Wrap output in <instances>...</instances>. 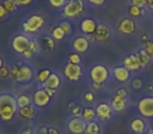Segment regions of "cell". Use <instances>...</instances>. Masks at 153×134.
Here are the masks:
<instances>
[{"label": "cell", "instance_id": "cell-5", "mask_svg": "<svg viewBox=\"0 0 153 134\" xmlns=\"http://www.w3.org/2000/svg\"><path fill=\"white\" fill-rule=\"evenodd\" d=\"M84 3L82 0H69L63 7V14L67 18H74L83 13Z\"/></svg>", "mask_w": 153, "mask_h": 134}, {"label": "cell", "instance_id": "cell-1", "mask_svg": "<svg viewBox=\"0 0 153 134\" xmlns=\"http://www.w3.org/2000/svg\"><path fill=\"white\" fill-rule=\"evenodd\" d=\"M19 112L16 102V96L10 92L0 93V119L3 121H11Z\"/></svg>", "mask_w": 153, "mask_h": 134}, {"label": "cell", "instance_id": "cell-48", "mask_svg": "<svg viewBox=\"0 0 153 134\" xmlns=\"http://www.w3.org/2000/svg\"><path fill=\"white\" fill-rule=\"evenodd\" d=\"M2 66H3V61H2V58L0 57V68H1Z\"/></svg>", "mask_w": 153, "mask_h": 134}, {"label": "cell", "instance_id": "cell-42", "mask_svg": "<svg viewBox=\"0 0 153 134\" xmlns=\"http://www.w3.org/2000/svg\"><path fill=\"white\" fill-rule=\"evenodd\" d=\"M84 98H85V100L87 101V102H92V101L94 100V96L92 92H86Z\"/></svg>", "mask_w": 153, "mask_h": 134}, {"label": "cell", "instance_id": "cell-49", "mask_svg": "<svg viewBox=\"0 0 153 134\" xmlns=\"http://www.w3.org/2000/svg\"><path fill=\"white\" fill-rule=\"evenodd\" d=\"M132 134H140V133H134V132H133V133H132Z\"/></svg>", "mask_w": 153, "mask_h": 134}, {"label": "cell", "instance_id": "cell-39", "mask_svg": "<svg viewBox=\"0 0 153 134\" xmlns=\"http://www.w3.org/2000/svg\"><path fill=\"white\" fill-rule=\"evenodd\" d=\"M132 2H133L134 7H140V9H142L147 3V0H132Z\"/></svg>", "mask_w": 153, "mask_h": 134}, {"label": "cell", "instance_id": "cell-40", "mask_svg": "<svg viewBox=\"0 0 153 134\" xmlns=\"http://www.w3.org/2000/svg\"><path fill=\"white\" fill-rule=\"evenodd\" d=\"M17 5H21V7H24V5H28L30 3L33 2V0H14Z\"/></svg>", "mask_w": 153, "mask_h": 134}, {"label": "cell", "instance_id": "cell-45", "mask_svg": "<svg viewBox=\"0 0 153 134\" xmlns=\"http://www.w3.org/2000/svg\"><path fill=\"white\" fill-rule=\"evenodd\" d=\"M140 86H142V82H140V80H135V81L133 82L134 88H140Z\"/></svg>", "mask_w": 153, "mask_h": 134}, {"label": "cell", "instance_id": "cell-29", "mask_svg": "<svg viewBox=\"0 0 153 134\" xmlns=\"http://www.w3.org/2000/svg\"><path fill=\"white\" fill-rule=\"evenodd\" d=\"M51 75V70H49V69H46V68L41 69V70L39 71L38 76H37V80L39 81V83L44 84Z\"/></svg>", "mask_w": 153, "mask_h": 134}, {"label": "cell", "instance_id": "cell-27", "mask_svg": "<svg viewBox=\"0 0 153 134\" xmlns=\"http://www.w3.org/2000/svg\"><path fill=\"white\" fill-rule=\"evenodd\" d=\"M68 109H69L70 113L74 117H81L82 112H83V107L80 104L76 102H70L68 104Z\"/></svg>", "mask_w": 153, "mask_h": 134}, {"label": "cell", "instance_id": "cell-19", "mask_svg": "<svg viewBox=\"0 0 153 134\" xmlns=\"http://www.w3.org/2000/svg\"><path fill=\"white\" fill-rule=\"evenodd\" d=\"M129 70L125 68L124 66H117L113 69V77L119 82H126L129 79Z\"/></svg>", "mask_w": 153, "mask_h": 134}, {"label": "cell", "instance_id": "cell-17", "mask_svg": "<svg viewBox=\"0 0 153 134\" xmlns=\"http://www.w3.org/2000/svg\"><path fill=\"white\" fill-rule=\"evenodd\" d=\"M72 47L78 53H85L89 48V42L85 37H79L74 41Z\"/></svg>", "mask_w": 153, "mask_h": 134}, {"label": "cell", "instance_id": "cell-23", "mask_svg": "<svg viewBox=\"0 0 153 134\" xmlns=\"http://www.w3.org/2000/svg\"><path fill=\"white\" fill-rule=\"evenodd\" d=\"M119 30L120 32L124 33V34H131L135 30V25L131 19H124L120 24Z\"/></svg>", "mask_w": 153, "mask_h": 134}, {"label": "cell", "instance_id": "cell-36", "mask_svg": "<svg viewBox=\"0 0 153 134\" xmlns=\"http://www.w3.org/2000/svg\"><path fill=\"white\" fill-rule=\"evenodd\" d=\"M59 26L63 30V32L65 33V35H69V34H71V25H70L68 22H66V21H63V22H61V23L59 24Z\"/></svg>", "mask_w": 153, "mask_h": 134}, {"label": "cell", "instance_id": "cell-8", "mask_svg": "<svg viewBox=\"0 0 153 134\" xmlns=\"http://www.w3.org/2000/svg\"><path fill=\"white\" fill-rule=\"evenodd\" d=\"M33 104L37 107V108H44V107L48 106L51 104V98L47 91L44 89V88H40V89L36 90L33 94Z\"/></svg>", "mask_w": 153, "mask_h": 134}, {"label": "cell", "instance_id": "cell-15", "mask_svg": "<svg viewBox=\"0 0 153 134\" xmlns=\"http://www.w3.org/2000/svg\"><path fill=\"white\" fill-rule=\"evenodd\" d=\"M80 27H81V30L86 35H94V32H96L97 27H98V24L96 23L94 19H90V18H86L80 24Z\"/></svg>", "mask_w": 153, "mask_h": 134}, {"label": "cell", "instance_id": "cell-6", "mask_svg": "<svg viewBox=\"0 0 153 134\" xmlns=\"http://www.w3.org/2000/svg\"><path fill=\"white\" fill-rule=\"evenodd\" d=\"M94 109L97 113V119L100 121V123H107L112 118L114 110L108 103H100Z\"/></svg>", "mask_w": 153, "mask_h": 134}, {"label": "cell", "instance_id": "cell-16", "mask_svg": "<svg viewBox=\"0 0 153 134\" xmlns=\"http://www.w3.org/2000/svg\"><path fill=\"white\" fill-rule=\"evenodd\" d=\"M124 67L128 70H137L140 68V63L136 55H131L124 60Z\"/></svg>", "mask_w": 153, "mask_h": 134}, {"label": "cell", "instance_id": "cell-18", "mask_svg": "<svg viewBox=\"0 0 153 134\" xmlns=\"http://www.w3.org/2000/svg\"><path fill=\"white\" fill-rule=\"evenodd\" d=\"M61 85V79L57 73H51L49 78L46 80L44 84H42L43 88H49V89L57 90Z\"/></svg>", "mask_w": 153, "mask_h": 134}, {"label": "cell", "instance_id": "cell-41", "mask_svg": "<svg viewBox=\"0 0 153 134\" xmlns=\"http://www.w3.org/2000/svg\"><path fill=\"white\" fill-rule=\"evenodd\" d=\"M7 15V11L5 10V7H3V5L0 4V19L4 18Z\"/></svg>", "mask_w": 153, "mask_h": 134}, {"label": "cell", "instance_id": "cell-44", "mask_svg": "<svg viewBox=\"0 0 153 134\" xmlns=\"http://www.w3.org/2000/svg\"><path fill=\"white\" fill-rule=\"evenodd\" d=\"M90 3H92V4H96V5H101L104 3L105 0H88Z\"/></svg>", "mask_w": 153, "mask_h": 134}, {"label": "cell", "instance_id": "cell-10", "mask_svg": "<svg viewBox=\"0 0 153 134\" xmlns=\"http://www.w3.org/2000/svg\"><path fill=\"white\" fill-rule=\"evenodd\" d=\"M64 75L70 82L79 81L82 77V67L78 64L67 63L64 66Z\"/></svg>", "mask_w": 153, "mask_h": 134}, {"label": "cell", "instance_id": "cell-9", "mask_svg": "<svg viewBox=\"0 0 153 134\" xmlns=\"http://www.w3.org/2000/svg\"><path fill=\"white\" fill-rule=\"evenodd\" d=\"M126 102H127V91L125 89H120L113 96L110 105L114 112H121V111L125 110Z\"/></svg>", "mask_w": 153, "mask_h": 134}, {"label": "cell", "instance_id": "cell-35", "mask_svg": "<svg viewBox=\"0 0 153 134\" xmlns=\"http://www.w3.org/2000/svg\"><path fill=\"white\" fill-rule=\"evenodd\" d=\"M11 75V68L7 67V66H2L0 68V78L1 79H7Z\"/></svg>", "mask_w": 153, "mask_h": 134}, {"label": "cell", "instance_id": "cell-13", "mask_svg": "<svg viewBox=\"0 0 153 134\" xmlns=\"http://www.w3.org/2000/svg\"><path fill=\"white\" fill-rule=\"evenodd\" d=\"M18 114L20 115L22 119H25V121H30V119H34L35 117L38 114V109L35 106L34 104L30 105L27 107H24L22 109H19V112Z\"/></svg>", "mask_w": 153, "mask_h": 134}, {"label": "cell", "instance_id": "cell-14", "mask_svg": "<svg viewBox=\"0 0 153 134\" xmlns=\"http://www.w3.org/2000/svg\"><path fill=\"white\" fill-rule=\"evenodd\" d=\"M92 36H94V40L100 41V42H105L110 37V30H109L108 26L104 25V24H99Z\"/></svg>", "mask_w": 153, "mask_h": 134}, {"label": "cell", "instance_id": "cell-31", "mask_svg": "<svg viewBox=\"0 0 153 134\" xmlns=\"http://www.w3.org/2000/svg\"><path fill=\"white\" fill-rule=\"evenodd\" d=\"M3 7H5L7 13H12V12H15L17 10V4H16V2L14 0H4Z\"/></svg>", "mask_w": 153, "mask_h": 134}, {"label": "cell", "instance_id": "cell-26", "mask_svg": "<svg viewBox=\"0 0 153 134\" xmlns=\"http://www.w3.org/2000/svg\"><path fill=\"white\" fill-rule=\"evenodd\" d=\"M37 134H60V130L55 126L41 125L37 129Z\"/></svg>", "mask_w": 153, "mask_h": 134}, {"label": "cell", "instance_id": "cell-24", "mask_svg": "<svg viewBox=\"0 0 153 134\" xmlns=\"http://www.w3.org/2000/svg\"><path fill=\"white\" fill-rule=\"evenodd\" d=\"M16 102H17V106L19 109H22L24 107H27L30 105L33 104V98L30 96H28L27 94L22 93L19 94L18 96H16Z\"/></svg>", "mask_w": 153, "mask_h": 134}, {"label": "cell", "instance_id": "cell-4", "mask_svg": "<svg viewBox=\"0 0 153 134\" xmlns=\"http://www.w3.org/2000/svg\"><path fill=\"white\" fill-rule=\"evenodd\" d=\"M44 25V19L40 15L30 16L23 22V30L27 34H36Z\"/></svg>", "mask_w": 153, "mask_h": 134}, {"label": "cell", "instance_id": "cell-43", "mask_svg": "<svg viewBox=\"0 0 153 134\" xmlns=\"http://www.w3.org/2000/svg\"><path fill=\"white\" fill-rule=\"evenodd\" d=\"M147 53H148V55H152L153 56V42L149 43L148 45H147Z\"/></svg>", "mask_w": 153, "mask_h": 134}, {"label": "cell", "instance_id": "cell-21", "mask_svg": "<svg viewBox=\"0 0 153 134\" xmlns=\"http://www.w3.org/2000/svg\"><path fill=\"white\" fill-rule=\"evenodd\" d=\"M81 118L83 119L84 121H86V123L97 121L96 109L92 108V107H85V108L83 109V112H82Z\"/></svg>", "mask_w": 153, "mask_h": 134}, {"label": "cell", "instance_id": "cell-20", "mask_svg": "<svg viewBox=\"0 0 153 134\" xmlns=\"http://www.w3.org/2000/svg\"><path fill=\"white\" fill-rule=\"evenodd\" d=\"M40 50L43 51H51L55 48V42L49 36H42L41 39L38 41Z\"/></svg>", "mask_w": 153, "mask_h": 134}, {"label": "cell", "instance_id": "cell-46", "mask_svg": "<svg viewBox=\"0 0 153 134\" xmlns=\"http://www.w3.org/2000/svg\"><path fill=\"white\" fill-rule=\"evenodd\" d=\"M147 3L149 4V7L153 10V0H147Z\"/></svg>", "mask_w": 153, "mask_h": 134}, {"label": "cell", "instance_id": "cell-30", "mask_svg": "<svg viewBox=\"0 0 153 134\" xmlns=\"http://www.w3.org/2000/svg\"><path fill=\"white\" fill-rule=\"evenodd\" d=\"M138 57V60H140V67H144L148 64L149 60H150V57H149L148 53L146 50H140V53L136 55Z\"/></svg>", "mask_w": 153, "mask_h": 134}, {"label": "cell", "instance_id": "cell-3", "mask_svg": "<svg viewBox=\"0 0 153 134\" xmlns=\"http://www.w3.org/2000/svg\"><path fill=\"white\" fill-rule=\"evenodd\" d=\"M89 76L92 83L99 84V85L103 86L109 78V70L107 69L106 66L98 64V65H94L91 68Z\"/></svg>", "mask_w": 153, "mask_h": 134}, {"label": "cell", "instance_id": "cell-25", "mask_svg": "<svg viewBox=\"0 0 153 134\" xmlns=\"http://www.w3.org/2000/svg\"><path fill=\"white\" fill-rule=\"evenodd\" d=\"M131 130L134 132V133H140V134H144L145 133V128H146V125H145L144 121L140 118H134L133 121H131Z\"/></svg>", "mask_w": 153, "mask_h": 134}, {"label": "cell", "instance_id": "cell-47", "mask_svg": "<svg viewBox=\"0 0 153 134\" xmlns=\"http://www.w3.org/2000/svg\"><path fill=\"white\" fill-rule=\"evenodd\" d=\"M144 134H153V130H148V131L145 132Z\"/></svg>", "mask_w": 153, "mask_h": 134}, {"label": "cell", "instance_id": "cell-37", "mask_svg": "<svg viewBox=\"0 0 153 134\" xmlns=\"http://www.w3.org/2000/svg\"><path fill=\"white\" fill-rule=\"evenodd\" d=\"M49 3L51 4V7L60 9V7H63L65 5L66 0H49Z\"/></svg>", "mask_w": 153, "mask_h": 134}, {"label": "cell", "instance_id": "cell-34", "mask_svg": "<svg viewBox=\"0 0 153 134\" xmlns=\"http://www.w3.org/2000/svg\"><path fill=\"white\" fill-rule=\"evenodd\" d=\"M68 63L80 65V63H81V57H80L78 53H71V55H69V57H68Z\"/></svg>", "mask_w": 153, "mask_h": 134}, {"label": "cell", "instance_id": "cell-22", "mask_svg": "<svg viewBox=\"0 0 153 134\" xmlns=\"http://www.w3.org/2000/svg\"><path fill=\"white\" fill-rule=\"evenodd\" d=\"M38 51H40L39 42H38V41H36V40H34V41H30V46H28V48L26 49L23 53H22V56H23L25 59H30V58L34 57V56L36 55Z\"/></svg>", "mask_w": 153, "mask_h": 134}, {"label": "cell", "instance_id": "cell-28", "mask_svg": "<svg viewBox=\"0 0 153 134\" xmlns=\"http://www.w3.org/2000/svg\"><path fill=\"white\" fill-rule=\"evenodd\" d=\"M100 133H101V124L98 121L87 123L85 134H100Z\"/></svg>", "mask_w": 153, "mask_h": 134}, {"label": "cell", "instance_id": "cell-32", "mask_svg": "<svg viewBox=\"0 0 153 134\" xmlns=\"http://www.w3.org/2000/svg\"><path fill=\"white\" fill-rule=\"evenodd\" d=\"M51 35H53V39H56V40H62L64 38V36H65V33L63 32V30L60 26H57V27H55L53 30Z\"/></svg>", "mask_w": 153, "mask_h": 134}, {"label": "cell", "instance_id": "cell-2", "mask_svg": "<svg viewBox=\"0 0 153 134\" xmlns=\"http://www.w3.org/2000/svg\"><path fill=\"white\" fill-rule=\"evenodd\" d=\"M10 77L19 84H28L34 78V70L26 64L15 65L11 68Z\"/></svg>", "mask_w": 153, "mask_h": 134}, {"label": "cell", "instance_id": "cell-12", "mask_svg": "<svg viewBox=\"0 0 153 134\" xmlns=\"http://www.w3.org/2000/svg\"><path fill=\"white\" fill-rule=\"evenodd\" d=\"M138 111L145 117H153V98H142L138 103Z\"/></svg>", "mask_w": 153, "mask_h": 134}, {"label": "cell", "instance_id": "cell-33", "mask_svg": "<svg viewBox=\"0 0 153 134\" xmlns=\"http://www.w3.org/2000/svg\"><path fill=\"white\" fill-rule=\"evenodd\" d=\"M37 129H38V127H36V126H24L20 130L19 134H37Z\"/></svg>", "mask_w": 153, "mask_h": 134}, {"label": "cell", "instance_id": "cell-7", "mask_svg": "<svg viewBox=\"0 0 153 134\" xmlns=\"http://www.w3.org/2000/svg\"><path fill=\"white\" fill-rule=\"evenodd\" d=\"M87 123L84 121L81 117H70L66 124L67 131L70 134H85Z\"/></svg>", "mask_w": 153, "mask_h": 134}, {"label": "cell", "instance_id": "cell-38", "mask_svg": "<svg viewBox=\"0 0 153 134\" xmlns=\"http://www.w3.org/2000/svg\"><path fill=\"white\" fill-rule=\"evenodd\" d=\"M129 13L131 16H133V17H137V16L140 15V9L137 7H134V5H132L131 7H130L129 10Z\"/></svg>", "mask_w": 153, "mask_h": 134}, {"label": "cell", "instance_id": "cell-11", "mask_svg": "<svg viewBox=\"0 0 153 134\" xmlns=\"http://www.w3.org/2000/svg\"><path fill=\"white\" fill-rule=\"evenodd\" d=\"M30 44V40L25 35H18L13 39V42H12V46H13L14 50L17 53H21V55L28 48Z\"/></svg>", "mask_w": 153, "mask_h": 134}]
</instances>
